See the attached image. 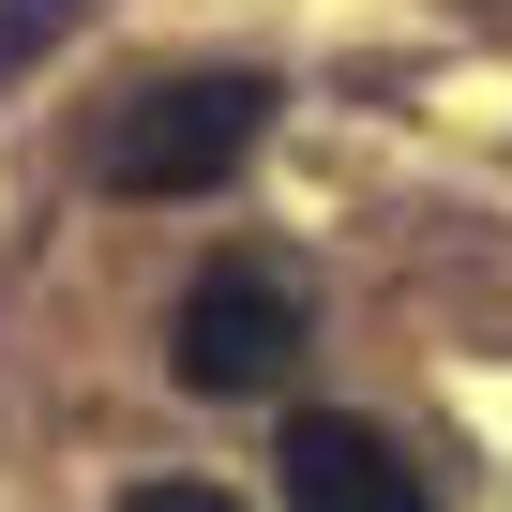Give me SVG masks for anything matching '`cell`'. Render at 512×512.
<instances>
[{"label":"cell","instance_id":"1","mask_svg":"<svg viewBox=\"0 0 512 512\" xmlns=\"http://www.w3.org/2000/svg\"><path fill=\"white\" fill-rule=\"evenodd\" d=\"M272 106H287L272 76H181V91L121 106V136H106V181H121V196H211V181H241V166H256Z\"/></svg>","mask_w":512,"mask_h":512},{"label":"cell","instance_id":"2","mask_svg":"<svg viewBox=\"0 0 512 512\" xmlns=\"http://www.w3.org/2000/svg\"><path fill=\"white\" fill-rule=\"evenodd\" d=\"M166 362H181V392H211V407L287 392V362H302V287H287V256H211V272L181 287Z\"/></svg>","mask_w":512,"mask_h":512},{"label":"cell","instance_id":"3","mask_svg":"<svg viewBox=\"0 0 512 512\" xmlns=\"http://www.w3.org/2000/svg\"><path fill=\"white\" fill-rule=\"evenodd\" d=\"M287 512H437V482H422L377 422L302 407V422H287Z\"/></svg>","mask_w":512,"mask_h":512},{"label":"cell","instance_id":"4","mask_svg":"<svg viewBox=\"0 0 512 512\" xmlns=\"http://www.w3.org/2000/svg\"><path fill=\"white\" fill-rule=\"evenodd\" d=\"M76 16H91V0H0V76H31V61H46Z\"/></svg>","mask_w":512,"mask_h":512},{"label":"cell","instance_id":"5","mask_svg":"<svg viewBox=\"0 0 512 512\" xmlns=\"http://www.w3.org/2000/svg\"><path fill=\"white\" fill-rule=\"evenodd\" d=\"M121 512H241V497H226V482H136Z\"/></svg>","mask_w":512,"mask_h":512}]
</instances>
